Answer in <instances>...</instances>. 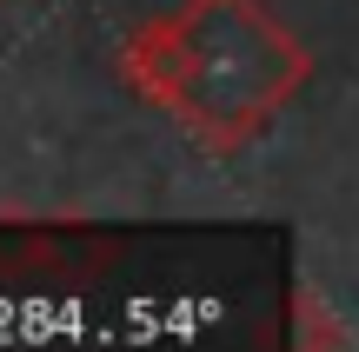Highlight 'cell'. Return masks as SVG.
I'll list each match as a JSON object with an SVG mask.
<instances>
[{"mask_svg": "<svg viewBox=\"0 0 359 352\" xmlns=\"http://www.w3.org/2000/svg\"><path fill=\"white\" fill-rule=\"evenodd\" d=\"M127 80L193 140L233 153L299 93L306 53L259 0H187L127 40Z\"/></svg>", "mask_w": 359, "mask_h": 352, "instance_id": "1", "label": "cell"}, {"mask_svg": "<svg viewBox=\"0 0 359 352\" xmlns=\"http://www.w3.org/2000/svg\"><path fill=\"white\" fill-rule=\"evenodd\" d=\"M299 352H339V332L320 319L313 300H299Z\"/></svg>", "mask_w": 359, "mask_h": 352, "instance_id": "2", "label": "cell"}]
</instances>
